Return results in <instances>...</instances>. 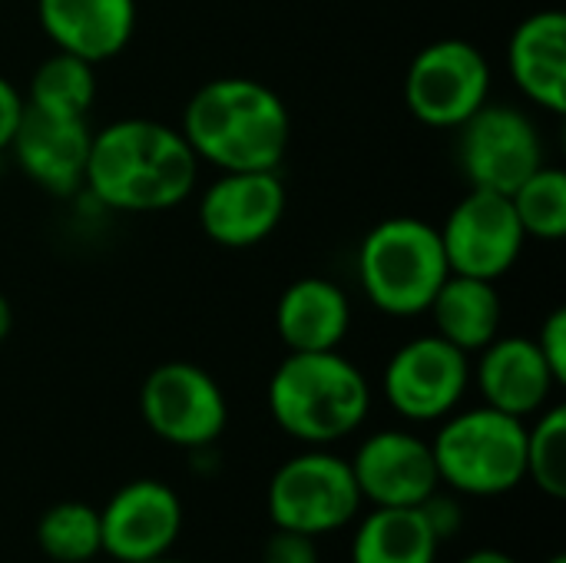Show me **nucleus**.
Here are the masks:
<instances>
[{"mask_svg": "<svg viewBox=\"0 0 566 563\" xmlns=\"http://www.w3.org/2000/svg\"><path fill=\"white\" fill-rule=\"evenodd\" d=\"M514 212L527 236L557 242L566 236V173L557 166L534 169L514 192Z\"/></svg>", "mask_w": 566, "mask_h": 563, "instance_id": "b1692460", "label": "nucleus"}, {"mask_svg": "<svg viewBox=\"0 0 566 563\" xmlns=\"http://www.w3.org/2000/svg\"><path fill=\"white\" fill-rule=\"evenodd\" d=\"M451 272L497 282L507 275L527 242L511 196L471 189L438 229Z\"/></svg>", "mask_w": 566, "mask_h": 563, "instance_id": "9d476101", "label": "nucleus"}, {"mask_svg": "<svg viewBox=\"0 0 566 563\" xmlns=\"http://www.w3.org/2000/svg\"><path fill=\"white\" fill-rule=\"evenodd\" d=\"M491 63L468 40H434L408 66V110L438 129H458L474 110L488 103Z\"/></svg>", "mask_w": 566, "mask_h": 563, "instance_id": "0eeeda50", "label": "nucleus"}, {"mask_svg": "<svg viewBox=\"0 0 566 563\" xmlns=\"http://www.w3.org/2000/svg\"><path fill=\"white\" fill-rule=\"evenodd\" d=\"M143 563H186V561H172V557H156V561H143Z\"/></svg>", "mask_w": 566, "mask_h": 563, "instance_id": "2f4dec72", "label": "nucleus"}, {"mask_svg": "<svg viewBox=\"0 0 566 563\" xmlns=\"http://www.w3.org/2000/svg\"><path fill=\"white\" fill-rule=\"evenodd\" d=\"M292 119L282 96L249 76L209 80L182 113V136L216 169H279Z\"/></svg>", "mask_w": 566, "mask_h": 563, "instance_id": "f03ea898", "label": "nucleus"}, {"mask_svg": "<svg viewBox=\"0 0 566 563\" xmlns=\"http://www.w3.org/2000/svg\"><path fill=\"white\" fill-rule=\"evenodd\" d=\"M36 17L56 50L96 66L129 43L136 0H36Z\"/></svg>", "mask_w": 566, "mask_h": 563, "instance_id": "dca6fc26", "label": "nucleus"}, {"mask_svg": "<svg viewBox=\"0 0 566 563\" xmlns=\"http://www.w3.org/2000/svg\"><path fill=\"white\" fill-rule=\"evenodd\" d=\"M431 455L441 484L454 494L497 498L527 478V428L524 418L497 408H471L441 425Z\"/></svg>", "mask_w": 566, "mask_h": 563, "instance_id": "39448f33", "label": "nucleus"}, {"mask_svg": "<svg viewBox=\"0 0 566 563\" xmlns=\"http://www.w3.org/2000/svg\"><path fill=\"white\" fill-rule=\"evenodd\" d=\"M352 305L342 285L308 275L292 282L275 305V329L289 352H332L345 342Z\"/></svg>", "mask_w": 566, "mask_h": 563, "instance_id": "6ab92c4d", "label": "nucleus"}, {"mask_svg": "<svg viewBox=\"0 0 566 563\" xmlns=\"http://www.w3.org/2000/svg\"><path fill=\"white\" fill-rule=\"evenodd\" d=\"M451 275L438 226L418 216L378 222L358 249V282L385 315H421Z\"/></svg>", "mask_w": 566, "mask_h": 563, "instance_id": "20e7f679", "label": "nucleus"}, {"mask_svg": "<svg viewBox=\"0 0 566 563\" xmlns=\"http://www.w3.org/2000/svg\"><path fill=\"white\" fill-rule=\"evenodd\" d=\"M371 408V388L358 365L338 348L332 352H289L269 382V411L275 425L305 441L332 445L348 438Z\"/></svg>", "mask_w": 566, "mask_h": 563, "instance_id": "7ed1b4c3", "label": "nucleus"}, {"mask_svg": "<svg viewBox=\"0 0 566 563\" xmlns=\"http://www.w3.org/2000/svg\"><path fill=\"white\" fill-rule=\"evenodd\" d=\"M428 312L434 315V325L444 342H451L461 352H481L497 338L501 329V295L494 282L474 279V275H458L451 272L438 295L431 299Z\"/></svg>", "mask_w": 566, "mask_h": 563, "instance_id": "aec40b11", "label": "nucleus"}, {"mask_svg": "<svg viewBox=\"0 0 566 563\" xmlns=\"http://www.w3.org/2000/svg\"><path fill=\"white\" fill-rule=\"evenodd\" d=\"M10 329H13V309H10L7 295L0 292V342L10 335Z\"/></svg>", "mask_w": 566, "mask_h": 563, "instance_id": "7c9ffc66", "label": "nucleus"}, {"mask_svg": "<svg viewBox=\"0 0 566 563\" xmlns=\"http://www.w3.org/2000/svg\"><path fill=\"white\" fill-rule=\"evenodd\" d=\"M507 63L521 93L551 110H566V17L564 10H537L517 23Z\"/></svg>", "mask_w": 566, "mask_h": 563, "instance_id": "a211bd4d", "label": "nucleus"}, {"mask_svg": "<svg viewBox=\"0 0 566 563\" xmlns=\"http://www.w3.org/2000/svg\"><path fill=\"white\" fill-rule=\"evenodd\" d=\"M265 504L275 528L322 538L355 521L361 491L345 458L315 448L289 458L272 475Z\"/></svg>", "mask_w": 566, "mask_h": 563, "instance_id": "423d86ee", "label": "nucleus"}, {"mask_svg": "<svg viewBox=\"0 0 566 563\" xmlns=\"http://www.w3.org/2000/svg\"><path fill=\"white\" fill-rule=\"evenodd\" d=\"M527 478L554 501L566 498V408L554 405L527 428Z\"/></svg>", "mask_w": 566, "mask_h": 563, "instance_id": "393cba45", "label": "nucleus"}, {"mask_svg": "<svg viewBox=\"0 0 566 563\" xmlns=\"http://www.w3.org/2000/svg\"><path fill=\"white\" fill-rule=\"evenodd\" d=\"M196 176L199 159L182 129L129 116L93 133L83 186L109 209L159 212L186 202Z\"/></svg>", "mask_w": 566, "mask_h": 563, "instance_id": "f257e3e1", "label": "nucleus"}, {"mask_svg": "<svg viewBox=\"0 0 566 563\" xmlns=\"http://www.w3.org/2000/svg\"><path fill=\"white\" fill-rule=\"evenodd\" d=\"M90 139L93 133L86 119L23 106L10 149L27 179H33L40 189H46L50 196H73L86 183Z\"/></svg>", "mask_w": 566, "mask_h": 563, "instance_id": "2eb2a0df", "label": "nucleus"}, {"mask_svg": "<svg viewBox=\"0 0 566 563\" xmlns=\"http://www.w3.org/2000/svg\"><path fill=\"white\" fill-rule=\"evenodd\" d=\"M461 563H517L511 554H504V551H474V554H468Z\"/></svg>", "mask_w": 566, "mask_h": 563, "instance_id": "c756f323", "label": "nucleus"}, {"mask_svg": "<svg viewBox=\"0 0 566 563\" xmlns=\"http://www.w3.org/2000/svg\"><path fill=\"white\" fill-rule=\"evenodd\" d=\"M547 563H566V557H564V554H557V557H551Z\"/></svg>", "mask_w": 566, "mask_h": 563, "instance_id": "473e14b6", "label": "nucleus"}, {"mask_svg": "<svg viewBox=\"0 0 566 563\" xmlns=\"http://www.w3.org/2000/svg\"><path fill=\"white\" fill-rule=\"evenodd\" d=\"M262 563H318L315 538L275 528V534L262 548Z\"/></svg>", "mask_w": 566, "mask_h": 563, "instance_id": "a878e982", "label": "nucleus"}, {"mask_svg": "<svg viewBox=\"0 0 566 563\" xmlns=\"http://www.w3.org/2000/svg\"><path fill=\"white\" fill-rule=\"evenodd\" d=\"M348 465L361 501L375 508H418L441 488L431 445L411 431H378L365 438Z\"/></svg>", "mask_w": 566, "mask_h": 563, "instance_id": "4468645a", "label": "nucleus"}, {"mask_svg": "<svg viewBox=\"0 0 566 563\" xmlns=\"http://www.w3.org/2000/svg\"><path fill=\"white\" fill-rule=\"evenodd\" d=\"M36 544L56 563H86L103 554L99 511L80 501H63L36 521Z\"/></svg>", "mask_w": 566, "mask_h": 563, "instance_id": "5701e85b", "label": "nucleus"}, {"mask_svg": "<svg viewBox=\"0 0 566 563\" xmlns=\"http://www.w3.org/2000/svg\"><path fill=\"white\" fill-rule=\"evenodd\" d=\"M23 100H27V106H36L43 113L86 119V113L96 100V70H93V63L56 50L53 56H46L36 66Z\"/></svg>", "mask_w": 566, "mask_h": 563, "instance_id": "4be33fe9", "label": "nucleus"}, {"mask_svg": "<svg viewBox=\"0 0 566 563\" xmlns=\"http://www.w3.org/2000/svg\"><path fill=\"white\" fill-rule=\"evenodd\" d=\"M534 342H537V348H541V355H544L547 368L554 372L557 385H564L566 382V309H554V312L547 315V322H544V329H541V335H537Z\"/></svg>", "mask_w": 566, "mask_h": 563, "instance_id": "bb28decb", "label": "nucleus"}, {"mask_svg": "<svg viewBox=\"0 0 566 563\" xmlns=\"http://www.w3.org/2000/svg\"><path fill=\"white\" fill-rule=\"evenodd\" d=\"M458 163L471 189L511 196L534 169L544 166V143L534 119L507 103H484L461 126Z\"/></svg>", "mask_w": 566, "mask_h": 563, "instance_id": "6e6552de", "label": "nucleus"}, {"mask_svg": "<svg viewBox=\"0 0 566 563\" xmlns=\"http://www.w3.org/2000/svg\"><path fill=\"white\" fill-rule=\"evenodd\" d=\"M478 388L488 408H497L514 418H527L551 402L557 385L534 338H494L481 348Z\"/></svg>", "mask_w": 566, "mask_h": 563, "instance_id": "f3484780", "label": "nucleus"}, {"mask_svg": "<svg viewBox=\"0 0 566 563\" xmlns=\"http://www.w3.org/2000/svg\"><path fill=\"white\" fill-rule=\"evenodd\" d=\"M438 538L421 508H375L352 544V563H434Z\"/></svg>", "mask_w": 566, "mask_h": 563, "instance_id": "412c9836", "label": "nucleus"}, {"mask_svg": "<svg viewBox=\"0 0 566 563\" xmlns=\"http://www.w3.org/2000/svg\"><path fill=\"white\" fill-rule=\"evenodd\" d=\"M23 93L0 76V153L10 149L13 136H17V126H20V116H23Z\"/></svg>", "mask_w": 566, "mask_h": 563, "instance_id": "c85d7f7f", "label": "nucleus"}, {"mask_svg": "<svg viewBox=\"0 0 566 563\" xmlns=\"http://www.w3.org/2000/svg\"><path fill=\"white\" fill-rule=\"evenodd\" d=\"M285 216V186L275 169H229L199 199V226L222 249H252Z\"/></svg>", "mask_w": 566, "mask_h": 563, "instance_id": "f8f14e48", "label": "nucleus"}, {"mask_svg": "<svg viewBox=\"0 0 566 563\" xmlns=\"http://www.w3.org/2000/svg\"><path fill=\"white\" fill-rule=\"evenodd\" d=\"M182 531V504L163 481L143 478L119 488L99 511L103 554L119 563L166 557Z\"/></svg>", "mask_w": 566, "mask_h": 563, "instance_id": "ddd939ff", "label": "nucleus"}, {"mask_svg": "<svg viewBox=\"0 0 566 563\" xmlns=\"http://www.w3.org/2000/svg\"><path fill=\"white\" fill-rule=\"evenodd\" d=\"M139 411L149 431L176 448H209L229 421L219 382L192 362L153 368L139 392Z\"/></svg>", "mask_w": 566, "mask_h": 563, "instance_id": "1a4fd4ad", "label": "nucleus"}, {"mask_svg": "<svg viewBox=\"0 0 566 563\" xmlns=\"http://www.w3.org/2000/svg\"><path fill=\"white\" fill-rule=\"evenodd\" d=\"M471 385L468 352L441 335L405 342L385 368V398L408 421L448 418Z\"/></svg>", "mask_w": 566, "mask_h": 563, "instance_id": "9b49d317", "label": "nucleus"}, {"mask_svg": "<svg viewBox=\"0 0 566 563\" xmlns=\"http://www.w3.org/2000/svg\"><path fill=\"white\" fill-rule=\"evenodd\" d=\"M418 508H421V514H424L431 534L438 538V544L448 541V538H454V534L461 531V524H464L461 504H458L454 498H448V494H438V491H434V494H431L424 504H418Z\"/></svg>", "mask_w": 566, "mask_h": 563, "instance_id": "cd10ccee", "label": "nucleus"}]
</instances>
